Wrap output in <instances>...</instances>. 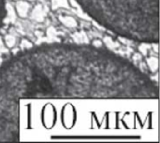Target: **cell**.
<instances>
[{"instance_id": "cell-8", "label": "cell", "mask_w": 160, "mask_h": 143, "mask_svg": "<svg viewBox=\"0 0 160 143\" xmlns=\"http://www.w3.org/2000/svg\"><path fill=\"white\" fill-rule=\"evenodd\" d=\"M6 13H7V10H6V4H5V1L4 0H0V27H1V23L3 22L4 23V19L6 17Z\"/></svg>"}, {"instance_id": "cell-5", "label": "cell", "mask_w": 160, "mask_h": 143, "mask_svg": "<svg viewBox=\"0 0 160 143\" xmlns=\"http://www.w3.org/2000/svg\"><path fill=\"white\" fill-rule=\"evenodd\" d=\"M146 61H147L148 68H149L153 73L158 72V56H151V57H148Z\"/></svg>"}, {"instance_id": "cell-1", "label": "cell", "mask_w": 160, "mask_h": 143, "mask_svg": "<svg viewBox=\"0 0 160 143\" xmlns=\"http://www.w3.org/2000/svg\"><path fill=\"white\" fill-rule=\"evenodd\" d=\"M76 1L80 3L82 0H76ZM93 2H96V0H92L89 7L84 11H87L88 9L89 11L91 10L94 5V4L92 5ZM100 2H102V4L101 7H99V10L100 8L102 10L100 11V15L98 20V22L101 20L103 8L106 3L108 4L106 11H108V9L110 11L108 17H111L112 12L115 11V9H117L118 11L120 10V12H122L121 18L125 17L124 21H125V28H126V37L132 38V32H131L130 22H129L130 17H132L131 19H132V23L135 32V40L140 41L139 33L135 23V20H136L138 29L140 32L141 41L145 43L158 42V0H98L92 12L90 13V16L94 14L97 5L100 4ZM99 10H98V14H99ZM89 11L87 13H89ZM98 16L96 20L98 19ZM109 24H110V21H109Z\"/></svg>"}, {"instance_id": "cell-7", "label": "cell", "mask_w": 160, "mask_h": 143, "mask_svg": "<svg viewBox=\"0 0 160 143\" xmlns=\"http://www.w3.org/2000/svg\"><path fill=\"white\" fill-rule=\"evenodd\" d=\"M51 2H52V10H56L60 7L70 8L68 0H51Z\"/></svg>"}, {"instance_id": "cell-6", "label": "cell", "mask_w": 160, "mask_h": 143, "mask_svg": "<svg viewBox=\"0 0 160 143\" xmlns=\"http://www.w3.org/2000/svg\"><path fill=\"white\" fill-rule=\"evenodd\" d=\"M4 43L6 45V47L8 49V50H11L13 49L15 46H16V43H17V39L16 37L11 35V34H8L5 36L4 37Z\"/></svg>"}, {"instance_id": "cell-13", "label": "cell", "mask_w": 160, "mask_h": 143, "mask_svg": "<svg viewBox=\"0 0 160 143\" xmlns=\"http://www.w3.org/2000/svg\"><path fill=\"white\" fill-rule=\"evenodd\" d=\"M26 1H28V2H30V3H31V2H35L36 0H26Z\"/></svg>"}, {"instance_id": "cell-3", "label": "cell", "mask_w": 160, "mask_h": 143, "mask_svg": "<svg viewBox=\"0 0 160 143\" xmlns=\"http://www.w3.org/2000/svg\"><path fill=\"white\" fill-rule=\"evenodd\" d=\"M46 16V10L42 5L38 4L31 12V17L37 22H43Z\"/></svg>"}, {"instance_id": "cell-9", "label": "cell", "mask_w": 160, "mask_h": 143, "mask_svg": "<svg viewBox=\"0 0 160 143\" xmlns=\"http://www.w3.org/2000/svg\"><path fill=\"white\" fill-rule=\"evenodd\" d=\"M20 47L22 49H31L33 47V43L26 38H22L20 42Z\"/></svg>"}, {"instance_id": "cell-14", "label": "cell", "mask_w": 160, "mask_h": 143, "mask_svg": "<svg viewBox=\"0 0 160 143\" xmlns=\"http://www.w3.org/2000/svg\"><path fill=\"white\" fill-rule=\"evenodd\" d=\"M13 1H17V0H13Z\"/></svg>"}, {"instance_id": "cell-11", "label": "cell", "mask_w": 160, "mask_h": 143, "mask_svg": "<svg viewBox=\"0 0 160 143\" xmlns=\"http://www.w3.org/2000/svg\"><path fill=\"white\" fill-rule=\"evenodd\" d=\"M68 4H69V6H70V7H73V8H75V7H78V2L76 1V0H68Z\"/></svg>"}, {"instance_id": "cell-12", "label": "cell", "mask_w": 160, "mask_h": 143, "mask_svg": "<svg viewBox=\"0 0 160 143\" xmlns=\"http://www.w3.org/2000/svg\"><path fill=\"white\" fill-rule=\"evenodd\" d=\"M93 45H94V47L99 48V47H102V42L100 41V39H96L93 41Z\"/></svg>"}, {"instance_id": "cell-10", "label": "cell", "mask_w": 160, "mask_h": 143, "mask_svg": "<svg viewBox=\"0 0 160 143\" xmlns=\"http://www.w3.org/2000/svg\"><path fill=\"white\" fill-rule=\"evenodd\" d=\"M0 52H3V53H8V49L6 47L5 43L1 39V37H0Z\"/></svg>"}, {"instance_id": "cell-2", "label": "cell", "mask_w": 160, "mask_h": 143, "mask_svg": "<svg viewBox=\"0 0 160 143\" xmlns=\"http://www.w3.org/2000/svg\"><path fill=\"white\" fill-rule=\"evenodd\" d=\"M31 4L26 0H17L15 5V11L20 18H27L31 11Z\"/></svg>"}, {"instance_id": "cell-4", "label": "cell", "mask_w": 160, "mask_h": 143, "mask_svg": "<svg viewBox=\"0 0 160 143\" xmlns=\"http://www.w3.org/2000/svg\"><path fill=\"white\" fill-rule=\"evenodd\" d=\"M59 20L65 26H67L68 28H75L78 25L77 21L71 16H62L61 15V16H59Z\"/></svg>"}]
</instances>
